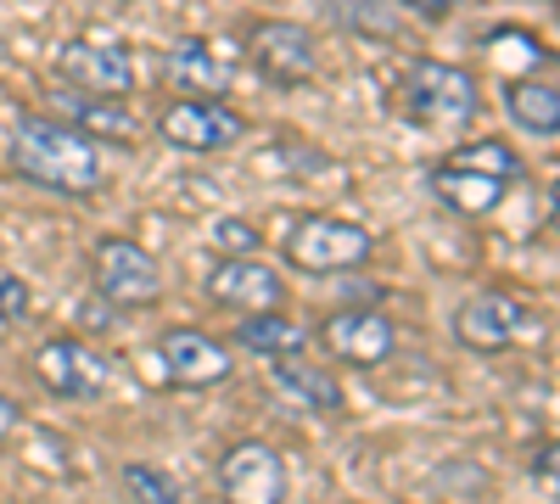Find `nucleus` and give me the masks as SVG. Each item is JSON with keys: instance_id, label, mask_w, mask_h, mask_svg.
I'll return each instance as SVG.
<instances>
[{"instance_id": "obj_1", "label": "nucleus", "mask_w": 560, "mask_h": 504, "mask_svg": "<svg viewBox=\"0 0 560 504\" xmlns=\"http://www.w3.org/2000/svg\"><path fill=\"white\" fill-rule=\"evenodd\" d=\"M12 168L45 191H62V197H90L107 179L102 146L62 118H23L12 134Z\"/></svg>"}, {"instance_id": "obj_2", "label": "nucleus", "mask_w": 560, "mask_h": 504, "mask_svg": "<svg viewBox=\"0 0 560 504\" xmlns=\"http://www.w3.org/2000/svg\"><path fill=\"white\" fill-rule=\"evenodd\" d=\"M522 179V157L510 152L504 141H477V146H459L432 168V191L443 208L465 213V219H488L504 191Z\"/></svg>"}, {"instance_id": "obj_3", "label": "nucleus", "mask_w": 560, "mask_h": 504, "mask_svg": "<svg viewBox=\"0 0 560 504\" xmlns=\"http://www.w3.org/2000/svg\"><path fill=\"white\" fill-rule=\"evenodd\" d=\"M287 263L303 269V274H337V269H359L376 242H370L364 224H348V219H331V213H308L287 231Z\"/></svg>"}, {"instance_id": "obj_4", "label": "nucleus", "mask_w": 560, "mask_h": 504, "mask_svg": "<svg viewBox=\"0 0 560 504\" xmlns=\"http://www.w3.org/2000/svg\"><path fill=\"white\" fill-rule=\"evenodd\" d=\"M90 274H96V292L113 308H147V303L163 297L158 258L129 236H102L96 253H90Z\"/></svg>"}, {"instance_id": "obj_5", "label": "nucleus", "mask_w": 560, "mask_h": 504, "mask_svg": "<svg viewBox=\"0 0 560 504\" xmlns=\"http://www.w3.org/2000/svg\"><path fill=\"white\" fill-rule=\"evenodd\" d=\"M477 102H482L477 79L454 62H415L404 79V107L420 124H465L477 118Z\"/></svg>"}, {"instance_id": "obj_6", "label": "nucleus", "mask_w": 560, "mask_h": 504, "mask_svg": "<svg viewBox=\"0 0 560 504\" xmlns=\"http://www.w3.org/2000/svg\"><path fill=\"white\" fill-rule=\"evenodd\" d=\"M57 79L68 90H90V96H129L135 90V62L118 39L107 34H84V39H68L57 51Z\"/></svg>"}, {"instance_id": "obj_7", "label": "nucleus", "mask_w": 560, "mask_h": 504, "mask_svg": "<svg viewBox=\"0 0 560 504\" xmlns=\"http://www.w3.org/2000/svg\"><path fill=\"white\" fill-rule=\"evenodd\" d=\"M34 376L39 387L51 392V398H68V403H90V398H102L113 371H107V359L96 348H84L79 337H51V342H39L34 353Z\"/></svg>"}, {"instance_id": "obj_8", "label": "nucleus", "mask_w": 560, "mask_h": 504, "mask_svg": "<svg viewBox=\"0 0 560 504\" xmlns=\"http://www.w3.org/2000/svg\"><path fill=\"white\" fill-rule=\"evenodd\" d=\"M158 134L174 152H224L247 134V124L224 107V96H185L158 113Z\"/></svg>"}, {"instance_id": "obj_9", "label": "nucleus", "mask_w": 560, "mask_h": 504, "mask_svg": "<svg viewBox=\"0 0 560 504\" xmlns=\"http://www.w3.org/2000/svg\"><path fill=\"white\" fill-rule=\"evenodd\" d=\"M247 57L264 79L275 84H308L314 68H319V51H314V34L303 23H287V17H269V23H253L247 28Z\"/></svg>"}, {"instance_id": "obj_10", "label": "nucleus", "mask_w": 560, "mask_h": 504, "mask_svg": "<svg viewBox=\"0 0 560 504\" xmlns=\"http://www.w3.org/2000/svg\"><path fill=\"white\" fill-rule=\"evenodd\" d=\"M219 493L224 504H280L287 499V466L269 443L247 437L219 460Z\"/></svg>"}, {"instance_id": "obj_11", "label": "nucleus", "mask_w": 560, "mask_h": 504, "mask_svg": "<svg viewBox=\"0 0 560 504\" xmlns=\"http://www.w3.org/2000/svg\"><path fill=\"white\" fill-rule=\"evenodd\" d=\"M208 297L230 314H258V308H280V297H287V286H280V269H269L258 253L247 258H224L208 269Z\"/></svg>"}, {"instance_id": "obj_12", "label": "nucleus", "mask_w": 560, "mask_h": 504, "mask_svg": "<svg viewBox=\"0 0 560 504\" xmlns=\"http://www.w3.org/2000/svg\"><path fill=\"white\" fill-rule=\"evenodd\" d=\"M319 342H325V353H331V359L370 371V364L393 359L398 331H393V319H387V314H376V308H337L331 319H325Z\"/></svg>"}, {"instance_id": "obj_13", "label": "nucleus", "mask_w": 560, "mask_h": 504, "mask_svg": "<svg viewBox=\"0 0 560 504\" xmlns=\"http://www.w3.org/2000/svg\"><path fill=\"white\" fill-rule=\"evenodd\" d=\"M163 364H168V382L174 387H219L230 382V371H236V359H230V348L208 331H191V326H174L163 342H158Z\"/></svg>"}, {"instance_id": "obj_14", "label": "nucleus", "mask_w": 560, "mask_h": 504, "mask_svg": "<svg viewBox=\"0 0 560 504\" xmlns=\"http://www.w3.org/2000/svg\"><path fill=\"white\" fill-rule=\"evenodd\" d=\"M522 326H527V308L504 292H477L454 308V337L477 353H504L522 337Z\"/></svg>"}, {"instance_id": "obj_15", "label": "nucleus", "mask_w": 560, "mask_h": 504, "mask_svg": "<svg viewBox=\"0 0 560 504\" xmlns=\"http://www.w3.org/2000/svg\"><path fill=\"white\" fill-rule=\"evenodd\" d=\"M45 107H57V118L62 124H73L79 134H90V141H135L140 134V124H135V113L118 102V96H90V90H68V84H57L51 96H45Z\"/></svg>"}, {"instance_id": "obj_16", "label": "nucleus", "mask_w": 560, "mask_h": 504, "mask_svg": "<svg viewBox=\"0 0 560 504\" xmlns=\"http://www.w3.org/2000/svg\"><path fill=\"white\" fill-rule=\"evenodd\" d=\"M163 79L179 90V96H224L230 62H219L213 45H202V39H179L168 51V62H163Z\"/></svg>"}, {"instance_id": "obj_17", "label": "nucleus", "mask_w": 560, "mask_h": 504, "mask_svg": "<svg viewBox=\"0 0 560 504\" xmlns=\"http://www.w3.org/2000/svg\"><path fill=\"white\" fill-rule=\"evenodd\" d=\"M275 392L298 403V409H314V415H331L342 409V387L331 371H319V364H303V359H280L275 364Z\"/></svg>"}, {"instance_id": "obj_18", "label": "nucleus", "mask_w": 560, "mask_h": 504, "mask_svg": "<svg viewBox=\"0 0 560 504\" xmlns=\"http://www.w3.org/2000/svg\"><path fill=\"white\" fill-rule=\"evenodd\" d=\"M504 113L527 134H560V84H549V79H510L504 84Z\"/></svg>"}, {"instance_id": "obj_19", "label": "nucleus", "mask_w": 560, "mask_h": 504, "mask_svg": "<svg viewBox=\"0 0 560 504\" xmlns=\"http://www.w3.org/2000/svg\"><path fill=\"white\" fill-rule=\"evenodd\" d=\"M236 342L247 353H269V359H298L308 348V331L298 326L292 314H275V308H258V314H242V331Z\"/></svg>"}, {"instance_id": "obj_20", "label": "nucleus", "mask_w": 560, "mask_h": 504, "mask_svg": "<svg viewBox=\"0 0 560 504\" xmlns=\"http://www.w3.org/2000/svg\"><path fill=\"white\" fill-rule=\"evenodd\" d=\"M331 17L353 34H370V39H393L398 34V17L387 0H331Z\"/></svg>"}, {"instance_id": "obj_21", "label": "nucleus", "mask_w": 560, "mask_h": 504, "mask_svg": "<svg viewBox=\"0 0 560 504\" xmlns=\"http://www.w3.org/2000/svg\"><path fill=\"white\" fill-rule=\"evenodd\" d=\"M124 488L140 499V504H179L185 493H179V482L168 477V471H158V466H124Z\"/></svg>"}, {"instance_id": "obj_22", "label": "nucleus", "mask_w": 560, "mask_h": 504, "mask_svg": "<svg viewBox=\"0 0 560 504\" xmlns=\"http://www.w3.org/2000/svg\"><path fill=\"white\" fill-rule=\"evenodd\" d=\"M28 308H34L28 281H23V274H7V269H0V326H23Z\"/></svg>"}, {"instance_id": "obj_23", "label": "nucleus", "mask_w": 560, "mask_h": 504, "mask_svg": "<svg viewBox=\"0 0 560 504\" xmlns=\"http://www.w3.org/2000/svg\"><path fill=\"white\" fill-rule=\"evenodd\" d=\"M213 247L224 258H247V253H258V231H253L247 219H219L213 224Z\"/></svg>"}, {"instance_id": "obj_24", "label": "nucleus", "mask_w": 560, "mask_h": 504, "mask_svg": "<svg viewBox=\"0 0 560 504\" xmlns=\"http://www.w3.org/2000/svg\"><path fill=\"white\" fill-rule=\"evenodd\" d=\"M488 57H522V68H538L544 62V51H538L527 34H493L488 39Z\"/></svg>"}, {"instance_id": "obj_25", "label": "nucleus", "mask_w": 560, "mask_h": 504, "mask_svg": "<svg viewBox=\"0 0 560 504\" xmlns=\"http://www.w3.org/2000/svg\"><path fill=\"white\" fill-rule=\"evenodd\" d=\"M533 466H538V477H544L549 488H560V443H544Z\"/></svg>"}, {"instance_id": "obj_26", "label": "nucleus", "mask_w": 560, "mask_h": 504, "mask_svg": "<svg viewBox=\"0 0 560 504\" xmlns=\"http://www.w3.org/2000/svg\"><path fill=\"white\" fill-rule=\"evenodd\" d=\"M404 7H409V12H420L427 23H443V17H454L459 0H404Z\"/></svg>"}, {"instance_id": "obj_27", "label": "nucleus", "mask_w": 560, "mask_h": 504, "mask_svg": "<svg viewBox=\"0 0 560 504\" xmlns=\"http://www.w3.org/2000/svg\"><path fill=\"white\" fill-rule=\"evenodd\" d=\"M18 421H23V415H18V403H12L7 392H0V437H12V432H18Z\"/></svg>"}, {"instance_id": "obj_28", "label": "nucleus", "mask_w": 560, "mask_h": 504, "mask_svg": "<svg viewBox=\"0 0 560 504\" xmlns=\"http://www.w3.org/2000/svg\"><path fill=\"white\" fill-rule=\"evenodd\" d=\"M544 208H549V224H555V231H560V179H555V186H549V197H544Z\"/></svg>"}]
</instances>
